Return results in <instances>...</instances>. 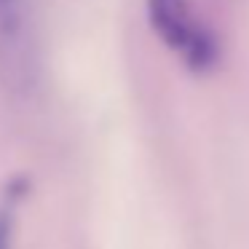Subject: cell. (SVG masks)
I'll return each mask as SVG.
<instances>
[{"label":"cell","mask_w":249,"mask_h":249,"mask_svg":"<svg viewBox=\"0 0 249 249\" xmlns=\"http://www.w3.org/2000/svg\"><path fill=\"white\" fill-rule=\"evenodd\" d=\"M147 17L158 38L193 72H212L220 62V40L196 22L188 0H147Z\"/></svg>","instance_id":"1"},{"label":"cell","mask_w":249,"mask_h":249,"mask_svg":"<svg viewBox=\"0 0 249 249\" xmlns=\"http://www.w3.org/2000/svg\"><path fill=\"white\" fill-rule=\"evenodd\" d=\"M27 179L14 177L0 201V249H14V201L24 198Z\"/></svg>","instance_id":"2"},{"label":"cell","mask_w":249,"mask_h":249,"mask_svg":"<svg viewBox=\"0 0 249 249\" xmlns=\"http://www.w3.org/2000/svg\"><path fill=\"white\" fill-rule=\"evenodd\" d=\"M19 3H24V0H0V11H8V8L19 6Z\"/></svg>","instance_id":"3"}]
</instances>
